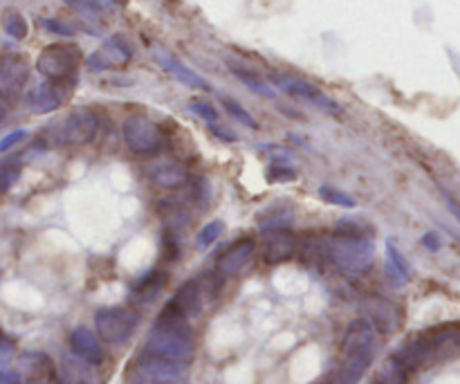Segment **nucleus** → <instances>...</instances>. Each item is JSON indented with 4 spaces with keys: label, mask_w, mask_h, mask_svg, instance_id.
Wrapping results in <instances>:
<instances>
[{
    "label": "nucleus",
    "mask_w": 460,
    "mask_h": 384,
    "mask_svg": "<svg viewBox=\"0 0 460 384\" xmlns=\"http://www.w3.org/2000/svg\"><path fill=\"white\" fill-rule=\"evenodd\" d=\"M144 353L187 367L193 358V328L189 319L166 304L148 333Z\"/></svg>",
    "instance_id": "f257e3e1"
},
{
    "label": "nucleus",
    "mask_w": 460,
    "mask_h": 384,
    "mask_svg": "<svg viewBox=\"0 0 460 384\" xmlns=\"http://www.w3.org/2000/svg\"><path fill=\"white\" fill-rule=\"evenodd\" d=\"M377 337L376 328L367 319H358L349 326L341 346V364L337 371V384H359L364 373L376 360Z\"/></svg>",
    "instance_id": "f03ea898"
},
{
    "label": "nucleus",
    "mask_w": 460,
    "mask_h": 384,
    "mask_svg": "<svg viewBox=\"0 0 460 384\" xmlns=\"http://www.w3.org/2000/svg\"><path fill=\"white\" fill-rule=\"evenodd\" d=\"M326 255L346 277H364L376 263V246L367 234L335 232L326 241Z\"/></svg>",
    "instance_id": "7ed1b4c3"
},
{
    "label": "nucleus",
    "mask_w": 460,
    "mask_h": 384,
    "mask_svg": "<svg viewBox=\"0 0 460 384\" xmlns=\"http://www.w3.org/2000/svg\"><path fill=\"white\" fill-rule=\"evenodd\" d=\"M84 63V54L75 43H52L36 57V72L49 84H66L75 79Z\"/></svg>",
    "instance_id": "20e7f679"
},
{
    "label": "nucleus",
    "mask_w": 460,
    "mask_h": 384,
    "mask_svg": "<svg viewBox=\"0 0 460 384\" xmlns=\"http://www.w3.org/2000/svg\"><path fill=\"white\" fill-rule=\"evenodd\" d=\"M99 133V117L90 108H76L54 124L49 139L54 147H85Z\"/></svg>",
    "instance_id": "39448f33"
},
{
    "label": "nucleus",
    "mask_w": 460,
    "mask_h": 384,
    "mask_svg": "<svg viewBox=\"0 0 460 384\" xmlns=\"http://www.w3.org/2000/svg\"><path fill=\"white\" fill-rule=\"evenodd\" d=\"M139 324L137 310L128 306H106L94 313V328L97 337L106 344H124L133 337Z\"/></svg>",
    "instance_id": "423d86ee"
},
{
    "label": "nucleus",
    "mask_w": 460,
    "mask_h": 384,
    "mask_svg": "<svg viewBox=\"0 0 460 384\" xmlns=\"http://www.w3.org/2000/svg\"><path fill=\"white\" fill-rule=\"evenodd\" d=\"M187 367L142 353L128 369V384H184Z\"/></svg>",
    "instance_id": "0eeeda50"
},
{
    "label": "nucleus",
    "mask_w": 460,
    "mask_h": 384,
    "mask_svg": "<svg viewBox=\"0 0 460 384\" xmlns=\"http://www.w3.org/2000/svg\"><path fill=\"white\" fill-rule=\"evenodd\" d=\"M121 138L135 156H155L162 148V130L151 117L128 115L121 126Z\"/></svg>",
    "instance_id": "6e6552de"
},
{
    "label": "nucleus",
    "mask_w": 460,
    "mask_h": 384,
    "mask_svg": "<svg viewBox=\"0 0 460 384\" xmlns=\"http://www.w3.org/2000/svg\"><path fill=\"white\" fill-rule=\"evenodd\" d=\"M272 84L277 85L281 93L290 94V97L299 99V102L313 103V106H317L319 111L328 112V115L337 117L341 112L340 103H337L332 97H328L319 85L310 84V81L296 79V76H288V75H272Z\"/></svg>",
    "instance_id": "1a4fd4ad"
},
{
    "label": "nucleus",
    "mask_w": 460,
    "mask_h": 384,
    "mask_svg": "<svg viewBox=\"0 0 460 384\" xmlns=\"http://www.w3.org/2000/svg\"><path fill=\"white\" fill-rule=\"evenodd\" d=\"M27 81H30V66L18 54L0 57V103L9 106L22 97Z\"/></svg>",
    "instance_id": "9d476101"
},
{
    "label": "nucleus",
    "mask_w": 460,
    "mask_h": 384,
    "mask_svg": "<svg viewBox=\"0 0 460 384\" xmlns=\"http://www.w3.org/2000/svg\"><path fill=\"white\" fill-rule=\"evenodd\" d=\"M130 61H133V48L121 36H111L85 58V67L93 72H106L128 66Z\"/></svg>",
    "instance_id": "9b49d317"
},
{
    "label": "nucleus",
    "mask_w": 460,
    "mask_h": 384,
    "mask_svg": "<svg viewBox=\"0 0 460 384\" xmlns=\"http://www.w3.org/2000/svg\"><path fill=\"white\" fill-rule=\"evenodd\" d=\"M256 252V238L252 237H241L236 241L229 243L227 247L220 250V255L216 256L214 270L220 279L236 277L243 268L252 261Z\"/></svg>",
    "instance_id": "f8f14e48"
},
{
    "label": "nucleus",
    "mask_w": 460,
    "mask_h": 384,
    "mask_svg": "<svg viewBox=\"0 0 460 384\" xmlns=\"http://www.w3.org/2000/svg\"><path fill=\"white\" fill-rule=\"evenodd\" d=\"M296 247H299V241L290 229H268L263 232V263H286L296 255Z\"/></svg>",
    "instance_id": "ddd939ff"
},
{
    "label": "nucleus",
    "mask_w": 460,
    "mask_h": 384,
    "mask_svg": "<svg viewBox=\"0 0 460 384\" xmlns=\"http://www.w3.org/2000/svg\"><path fill=\"white\" fill-rule=\"evenodd\" d=\"M367 315L368 324L380 333H395L402 324V310L385 297H371L367 301Z\"/></svg>",
    "instance_id": "4468645a"
},
{
    "label": "nucleus",
    "mask_w": 460,
    "mask_h": 384,
    "mask_svg": "<svg viewBox=\"0 0 460 384\" xmlns=\"http://www.w3.org/2000/svg\"><path fill=\"white\" fill-rule=\"evenodd\" d=\"M70 349L72 353H75V358L84 360V362L88 364H94V367H99V364L103 362L102 342H99V337L94 335L90 328L76 326L75 331L70 333Z\"/></svg>",
    "instance_id": "2eb2a0df"
},
{
    "label": "nucleus",
    "mask_w": 460,
    "mask_h": 384,
    "mask_svg": "<svg viewBox=\"0 0 460 384\" xmlns=\"http://www.w3.org/2000/svg\"><path fill=\"white\" fill-rule=\"evenodd\" d=\"M57 376L58 384H102V376L94 369V364L84 362L75 355L61 360Z\"/></svg>",
    "instance_id": "dca6fc26"
},
{
    "label": "nucleus",
    "mask_w": 460,
    "mask_h": 384,
    "mask_svg": "<svg viewBox=\"0 0 460 384\" xmlns=\"http://www.w3.org/2000/svg\"><path fill=\"white\" fill-rule=\"evenodd\" d=\"M184 319H196L198 315L202 313V306H205V299H202V288L200 281L196 279H189L182 286L178 288V292L173 295V299L169 301Z\"/></svg>",
    "instance_id": "f3484780"
},
{
    "label": "nucleus",
    "mask_w": 460,
    "mask_h": 384,
    "mask_svg": "<svg viewBox=\"0 0 460 384\" xmlns=\"http://www.w3.org/2000/svg\"><path fill=\"white\" fill-rule=\"evenodd\" d=\"M25 103L31 112H36V115H48V112H54L57 108H61L63 93L58 90L57 84L43 81V84H36L34 88L27 93Z\"/></svg>",
    "instance_id": "a211bd4d"
},
{
    "label": "nucleus",
    "mask_w": 460,
    "mask_h": 384,
    "mask_svg": "<svg viewBox=\"0 0 460 384\" xmlns=\"http://www.w3.org/2000/svg\"><path fill=\"white\" fill-rule=\"evenodd\" d=\"M155 58H157V63H160V66L164 67V70L169 72L171 76H175V79L180 81V84L189 85V88H193V90H211V85L207 84L205 76H200L198 72H193L191 67L184 66V63L180 61V58H175L173 54L157 52Z\"/></svg>",
    "instance_id": "6ab92c4d"
},
{
    "label": "nucleus",
    "mask_w": 460,
    "mask_h": 384,
    "mask_svg": "<svg viewBox=\"0 0 460 384\" xmlns=\"http://www.w3.org/2000/svg\"><path fill=\"white\" fill-rule=\"evenodd\" d=\"M151 178L160 189H166V192H178V189L187 187L189 171L187 166L180 165V162H162V165H157L155 169H153Z\"/></svg>",
    "instance_id": "aec40b11"
},
{
    "label": "nucleus",
    "mask_w": 460,
    "mask_h": 384,
    "mask_svg": "<svg viewBox=\"0 0 460 384\" xmlns=\"http://www.w3.org/2000/svg\"><path fill=\"white\" fill-rule=\"evenodd\" d=\"M169 281V274L164 270H151V272L144 274L137 283L133 286V297L139 301H151L153 297L160 295L162 288Z\"/></svg>",
    "instance_id": "412c9836"
},
{
    "label": "nucleus",
    "mask_w": 460,
    "mask_h": 384,
    "mask_svg": "<svg viewBox=\"0 0 460 384\" xmlns=\"http://www.w3.org/2000/svg\"><path fill=\"white\" fill-rule=\"evenodd\" d=\"M229 70H232V75L236 76L238 81H241L243 85H245L247 90H252V93L254 94H259V97H265V99H272L274 94V88L272 85L268 84V81L263 79V76H259L256 75V72H252V70H245V67H241V66H229Z\"/></svg>",
    "instance_id": "4be33fe9"
},
{
    "label": "nucleus",
    "mask_w": 460,
    "mask_h": 384,
    "mask_svg": "<svg viewBox=\"0 0 460 384\" xmlns=\"http://www.w3.org/2000/svg\"><path fill=\"white\" fill-rule=\"evenodd\" d=\"M407 382H409V371L394 358V355L382 364L380 371H377L376 376V384H407Z\"/></svg>",
    "instance_id": "5701e85b"
},
{
    "label": "nucleus",
    "mask_w": 460,
    "mask_h": 384,
    "mask_svg": "<svg viewBox=\"0 0 460 384\" xmlns=\"http://www.w3.org/2000/svg\"><path fill=\"white\" fill-rule=\"evenodd\" d=\"M21 369L25 373H30L31 378H36V380H40V378H49L52 362L43 353H25L21 358Z\"/></svg>",
    "instance_id": "b1692460"
},
{
    "label": "nucleus",
    "mask_w": 460,
    "mask_h": 384,
    "mask_svg": "<svg viewBox=\"0 0 460 384\" xmlns=\"http://www.w3.org/2000/svg\"><path fill=\"white\" fill-rule=\"evenodd\" d=\"M386 259H389V272L394 274L398 281H407L411 268H409V261L404 259L402 252L394 246V243H386Z\"/></svg>",
    "instance_id": "393cba45"
},
{
    "label": "nucleus",
    "mask_w": 460,
    "mask_h": 384,
    "mask_svg": "<svg viewBox=\"0 0 460 384\" xmlns=\"http://www.w3.org/2000/svg\"><path fill=\"white\" fill-rule=\"evenodd\" d=\"M220 102H223V106H225V111H227V115L234 117V120H236L238 124L247 126V129H252V130H259V121H256V117L252 115V112L247 111L245 106H241V103H238L236 99L220 97Z\"/></svg>",
    "instance_id": "a878e982"
},
{
    "label": "nucleus",
    "mask_w": 460,
    "mask_h": 384,
    "mask_svg": "<svg viewBox=\"0 0 460 384\" xmlns=\"http://www.w3.org/2000/svg\"><path fill=\"white\" fill-rule=\"evenodd\" d=\"M319 198L326 202H331V205L346 207V210H353V207H358V201H355L350 193L331 187V184H322V187H319Z\"/></svg>",
    "instance_id": "bb28decb"
},
{
    "label": "nucleus",
    "mask_w": 460,
    "mask_h": 384,
    "mask_svg": "<svg viewBox=\"0 0 460 384\" xmlns=\"http://www.w3.org/2000/svg\"><path fill=\"white\" fill-rule=\"evenodd\" d=\"M22 174V165L18 160L0 162V193H7L18 183Z\"/></svg>",
    "instance_id": "cd10ccee"
},
{
    "label": "nucleus",
    "mask_w": 460,
    "mask_h": 384,
    "mask_svg": "<svg viewBox=\"0 0 460 384\" xmlns=\"http://www.w3.org/2000/svg\"><path fill=\"white\" fill-rule=\"evenodd\" d=\"M265 178L270 183H295L299 178V171L292 165H288V162H272L268 171H265Z\"/></svg>",
    "instance_id": "c85d7f7f"
},
{
    "label": "nucleus",
    "mask_w": 460,
    "mask_h": 384,
    "mask_svg": "<svg viewBox=\"0 0 460 384\" xmlns=\"http://www.w3.org/2000/svg\"><path fill=\"white\" fill-rule=\"evenodd\" d=\"M3 27L4 31H7V36H12L13 40H22L27 36V31H30V25H27L25 16L18 12H9L7 16H4Z\"/></svg>",
    "instance_id": "c756f323"
},
{
    "label": "nucleus",
    "mask_w": 460,
    "mask_h": 384,
    "mask_svg": "<svg viewBox=\"0 0 460 384\" xmlns=\"http://www.w3.org/2000/svg\"><path fill=\"white\" fill-rule=\"evenodd\" d=\"M292 223H295V219H292L290 211H274V214H263L259 216V228L263 229V232H268V229H290Z\"/></svg>",
    "instance_id": "7c9ffc66"
},
{
    "label": "nucleus",
    "mask_w": 460,
    "mask_h": 384,
    "mask_svg": "<svg viewBox=\"0 0 460 384\" xmlns=\"http://www.w3.org/2000/svg\"><path fill=\"white\" fill-rule=\"evenodd\" d=\"M220 234H225V223L223 220H211V223H207L205 228L198 232L196 246L200 247V250H207V247H211V243L218 241Z\"/></svg>",
    "instance_id": "2f4dec72"
},
{
    "label": "nucleus",
    "mask_w": 460,
    "mask_h": 384,
    "mask_svg": "<svg viewBox=\"0 0 460 384\" xmlns=\"http://www.w3.org/2000/svg\"><path fill=\"white\" fill-rule=\"evenodd\" d=\"M189 111H191L193 115L200 117V120H205L207 124H216V121H218V111H216L214 103L207 102V99H191V102H189Z\"/></svg>",
    "instance_id": "473e14b6"
},
{
    "label": "nucleus",
    "mask_w": 460,
    "mask_h": 384,
    "mask_svg": "<svg viewBox=\"0 0 460 384\" xmlns=\"http://www.w3.org/2000/svg\"><path fill=\"white\" fill-rule=\"evenodd\" d=\"M40 27L48 31H52V34H58V36H75V27H70L67 22H61L57 21V18H40Z\"/></svg>",
    "instance_id": "72a5a7b5"
},
{
    "label": "nucleus",
    "mask_w": 460,
    "mask_h": 384,
    "mask_svg": "<svg viewBox=\"0 0 460 384\" xmlns=\"http://www.w3.org/2000/svg\"><path fill=\"white\" fill-rule=\"evenodd\" d=\"M63 3H67L70 7H75L76 12L85 13V16H97V13L102 12V3H99V0H63Z\"/></svg>",
    "instance_id": "f704fd0d"
},
{
    "label": "nucleus",
    "mask_w": 460,
    "mask_h": 384,
    "mask_svg": "<svg viewBox=\"0 0 460 384\" xmlns=\"http://www.w3.org/2000/svg\"><path fill=\"white\" fill-rule=\"evenodd\" d=\"M25 138H27V130H22V129L7 133L3 139H0V153L12 151V148L16 147V144H21Z\"/></svg>",
    "instance_id": "c9c22d12"
},
{
    "label": "nucleus",
    "mask_w": 460,
    "mask_h": 384,
    "mask_svg": "<svg viewBox=\"0 0 460 384\" xmlns=\"http://www.w3.org/2000/svg\"><path fill=\"white\" fill-rule=\"evenodd\" d=\"M209 130H211V135H216V138L218 139H223V142H236V135L232 133V130H227V129H223V126L218 124V121H216V124H209Z\"/></svg>",
    "instance_id": "e433bc0d"
},
{
    "label": "nucleus",
    "mask_w": 460,
    "mask_h": 384,
    "mask_svg": "<svg viewBox=\"0 0 460 384\" xmlns=\"http://www.w3.org/2000/svg\"><path fill=\"white\" fill-rule=\"evenodd\" d=\"M422 246H425L429 252H438L440 250V237L436 232H427L425 237H422Z\"/></svg>",
    "instance_id": "4c0bfd02"
},
{
    "label": "nucleus",
    "mask_w": 460,
    "mask_h": 384,
    "mask_svg": "<svg viewBox=\"0 0 460 384\" xmlns=\"http://www.w3.org/2000/svg\"><path fill=\"white\" fill-rule=\"evenodd\" d=\"M443 201H445V205H447V210L456 216V220H460V202L456 201V198H454L452 193L443 192Z\"/></svg>",
    "instance_id": "58836bf2"
},
{
    "label": "nucleus",
    "mask_w": 460,
    "mask_h": 384,
    "mask_svg": "<svg viewBox=\"0 0 460 384\" xmlns=\"http://www.w3.org/2000/svg\"><path fill=\"white\" fill-rule=\"evenodd\" d=\"M111 4H117V7H126L128 4V0H108Z\"/></svg>",
    "instance_id": "ea45409f"
},
{
    "label": "nucleus",
    "mask_w": 460,
    "mask_h": 384,
    "mask_svg": "<svg viewBox=\"0 0 460 384\" xmlns=\"http://www.w3.org/2000/svg\"><path fill=\"white\" fill-rule=\"evenodd\" d=\"M3 117H4V106L0 103V121H3Z\"/></svg>",
    "instance_id": "a19ab883"
},
{
    "label": "nucleus",
    "mask_w": 460,
    "mask_h": 384,
    "mask_svg": "<svg viewBox=\"0 0 460 384\" xmlns=\"http://www.w3.org/2000/svg\"><path fill=\"white\" fill-rule=\"evenodd\" d=\"M319 384H335V382H331V380H326V382H319Z\"/></svg>",
    "instance_id": "79ce46f5"
}]
</instances>
